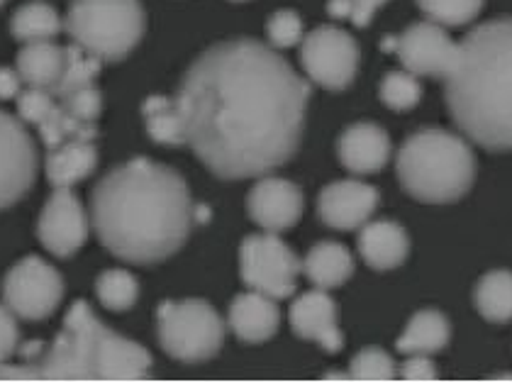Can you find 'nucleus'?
<instances>
[{"label":"nucleus","mask_w":512,"mask_h":383,"mask_svg":"<svg viewBox=\"0 0 512 383\" xmlns=\"http://www.w3.org/2000/svg\"><path fill=\"white\" fill-rule=\"evenodd\" d=\"M37 130H40V140L47 149L59 147V144L69 140H96L98 137V127L93 122L76 120L74 115L66 113L64 105L59 101L54 105L52 113L37 125Z\"/></svg>","instance_id":"cd10ccee"},{"label":"nucleus","mask_w":512,"mask_h":383,"mask_svg":"<svg viewBox=\"0 0 512 383\" xmlns=\"http://www.w3.org/2000/svg\"><path fill=\"white\" fill-rule=\"evenodd\" d=\"M400 379L403 381H434L437 369L427 354H410V359L400 366Z\"/></svg>","instance_id":"e433bc0d"},{"label":"nucleus","mask_w":512,"mask_h":383,"mask_svg":"<svg viewBox=\"0 0 512 383\" xmlns=\"http://www.w3.org/2000/svg\"><path fill=\"white\" fill-rule=\"evenodd\" d=\"M303 271L322 291L342 286L354 274V259L349 249L339 242H320L308 252Z\"/></svg>","instance_id":"4be33fe9"},{"label":"nucleus","mask_w":512,"mask_h":383,"mask_svg":"<svg viewBox=\"0 0 512 383\" xmlns=\"http://www.w3.org/2000/svg\"><path fill=\"white\" fill-rule=\"evenodd\" d=\"M37 235L47 252L54 257H71L88 240V215L71 188H54L52 196L44 203Z\"/></svg>","instance_id":"ddd939ff"},{"label":"nucleus","mask_w":512,"mask_h":383,"mask_svg":"<svg viewBox=\"0 0 512 383\" xmlns=\"http://www.w3.org/2000/svg\"><path fill=\"white\" fill-rule=\"evenodd\" d=\"M303 264L296 252L288 247L276 232L244 237L239 247V276L249 291H259L264 296L281 301L293 296L298 274Z\"/></svg>","instance_id":"6e6552de"},{"label":"nucleus","mask_w":512,"mask_h":383,"mask_svg":"<svg viewBox=\"0 0 512 383\" xmlns=\"http://www.w3.org/2000/svg\"><path fill=\"white\" fill-rule=\"evenodd\" d=\"M149 369L152 354L142 344L105 327L91 305L76 301L57 340L25 366L0 362V381H137Z\"/></svg>","instance_id":"20e7f679"},{"label":"nucleus","mask_w":512,"mask_h":383,"mask_svg":"<svg viewBox=\"0 0 512 383\" xmlns=\"http://www.w3.org/2000/svg\"><path fill=\"white\" fill-rule=\"evenodd\" d=\"M303 205V191L296 183L278 179V176L256 181L247 198L249 215L266 232L291 230L303 215Z\"/></svg>","instance_id":"2eb2a0df"},{"label":"nucleus","mask_w":512,"mask_h":383,"mask_svg":"<svg viewBox=\"0 0 512 383\" xmlns=\"http://www.w3.org/2000/svg\"><path fill=\"white\" fill-rule=\"evenodd\" d=\"M5 3V0H0V5H3Z\"/></svg>","instance_id":"c03bdc74"},{"label":"nucleus","mask_w":512,"mask_h":383,"mask_svg":"<svg viewBox=\"0 0 512 383\" xmlns=\"http://www.w3.org/2000/svg\"><path fill=\"white\" fill-rule=\"evenodd\" d=\"M337 157L352 174H376L391 159V140L374 122H356L339 137Z\"/></svg>","instance_id":"f3484780"},{"label":"nucleus","mask_w":512,"mask_h":383,"mask_svg":"<svg viewBox=\"0 0 512 383\" xmlns=\"http://www.w3.org/2000/svg\"><path fill=\"white\" fill-rule=\"evenodd\" d=\"M37 144L15 115L0 110V210L30 193L37 179Z\"/></svg>","instance_id":"f8f14e48"},{"label":"nucleus","mask_w":512,"mask_h":383,"mask_svg":"<svg viewBox=\"0 0 512 383\" xmlns=\"http://www.w3.org/2000/svg\"><path fill=\"white\" fill-rule=\"evenodd\" d=\"M91 220L100 244L122 262L159 264L188 240L191 191L171 166L135 157L93 188Z\"/></svg>","instance_id":"f03ea898"},{"label":"nucleus","mask_w":512,"mask_h":383,"mask_svg":"<svg viewBox=\"0 0 512 383\" xmlns=\"http://www.w3.org/2000/svg\"><path fill=\"white\" fill-rule=\"evenodd\" d=\"M20 347V327L18 318L8 310V305H0V362H8Z\"/></svg>","instance_id":"c9c22d12"},{"label":"nucleus","mask_w":512,"mask_h":383,"mask_svg":"<svg viewBox=\"0 0 512 383\" xmlns=\"http://www.w3.org/2000/svg\"><path fill=\"white\" fill-rule=\"evenodd\" d=\"M495 379H498V381H505V379L512 381V374H498V376H495Z\"/></svg>","instance_id":"79ce46f5"},{"label":"nucleus","mask_w":512,"mask_h":383,"mask_svg":"<svg viewBox=\"0 0 512 383\" xmlns=\"http://www.w3.org/2000/svg\"><path fill=\"white\" fill-rule=\"evenodd\" d=\"M417 8L437 25L461 27L478 18L483 0H417Z\"/></svg>","instance_id":"7c9ffc66"},{"label":"nucleus","mask_w":512,"mask_h":383,"mask_svg":"<svg viewBox=\"0 0 512 383\" xmlns=\"http://www.w3.org/2000/svg\"><path fill=\"white\" fill-rule=\"evenodd\" d=\"M232 3H244V0H232Z\"/></svg>","instance_id":"37998d69"},{"label":"nucleus","mask_w":512,"mask_h":383,"mask_svg":"<svg viewBox=\"0 0 512 383\" xmlns=\"http://www.w3.org/2000/svg\"><path fill=\"white\" fill-rule=\"evenodd\" d=\"M378 191L364 181H335L322 188L317 198V215L332 230H356L371 220L378 208Z\"/></svg>","instance_id":"4468645a"},{"label":"nucleus","mask_w":512,"mask_h":383,"mask_svg":"<svg viewBox=\"0 0 512 383\" xmlns=\"http://www.w3.org/2000/svg\"><path fill=\"white\" fill-rule=\"evenodd\" d=\"M378 93H381V101L386 108L395 110V113H405V110H413L420 103L422 86L410 71H391V74L383 76Z\"/></svg>","instance_id":"c756f323"},{"label":"nucleus","mask_w":512,"mask_h":383,"mask_svg":"<svg viewBox=\"0 0 512 383\" xmlns=\"http://www.w3.org/2000/svg\"><path fill=\"white\" fill-rule=\"evenodd\" d=\"M144 125H147L149 137L164 147H181L186 144V127L178 113V105L174 98L152 96L142 105Z\"/></svg>","instance_id":"393cba45"},{"label":"nucleus","mask_w":512,"mask_h":383,"mask_svg":"<svg viewBox=\"0 0 512 383\" xmlns=\"http://www.w3.org/2000/svg\"><path fill=\"white\" fill-rule=\"evenodd\" d=\"M325 379H335V381H352V379H349V374H339V371H327Z\"/></svg>","instance_id":"a19ab883"},{"label":"nucleus","mask_w":512,"mask_h":383,"mask_svg":"<svg viewBox=\"0 0 512 383\" xmlns=\"http://www.w3.org/2000/svg\"><path fill=\"white\" fill-rule=\"evenodd\" d=\"M64 20L59 18L57 10L44 0H30L22 8L15 10L13 20H10V32L18 42H42L54 40L59 35Z\"/></svg>","instance_id":"b1692460"},{"label":"nucleus","mask_w":512,"mask_h":383,"mask_svg":"<svg viewBox=\"0 0 512 383\" xmlns=\"http://www.w3.org/2000/svg\"><path fill=\"white\" fill-rule=\"evenodd\" d=\"M383 5H386V0H352V15H349V20L356 27H366L376 15V10L383 8Z\"/></svg>","instance_id":"4c0bfd02"},{"label":"nucleus","mask_w":512,"mask_h":383,"mask_svg":"<svg viewBox=\"0 0 512 383\" xmlns=\"http://www.w3.org/2000/svg\"><path fill=\"white\" fill-rule=\"evenodd\" d=\"M98 71H100V59L93 57V54H88L86 49L79 47V44H71V47H66L64 69H61L57 86H54L49 93L59 101V98L69 96V93L79 91V88L93 86Z\"/></svg>","instance_id":"bb28decb"},{"label":"nucleus","mask_w":512,"mask_h":383,"mask_svg":"<svg viewBox=\"0 0 512 383\" xmlns=\"http://www.w3.org/2000/svg\"><path fill=\"white\" fill-rule=\"evenodd\" d=\"M408 232L395 220H369L361 225L359 254L376 271H388L408 259Z\"/></svg>","instance_id":"6ab92c4d"},{"label":"nucleus","mask_w":512,"mask_h":383,"mask_svg":"<svg viewBox=\"0 0 512 383\" xmlns=\"http://www.w3.org/2000/svg\"><path fill=\"white\" fill-rule=\"evenodd\" d=\"M395 364L391 354L383 352L381 347H366L352 359L349 366V379L352 381H393Z\"/></svg>","instance_id":"2f4dec72"},{"label":"nucleus","mask_w":512,"mask_h":383,"mask_svg":"<svg viewBox=\"0 0 512 383\" xmlns=\"http://www.w3.org/2000/svg\"><path fill=\"white\" fill-rule=\"evenodd\" d=\"M96 296L103 303V308L113 313H125L139 298V283L130 271L125 269H108L98 276Z\"/></svg>","instance_id":"c85d7f7f"},{"label":"nucleus","mask_w":512,"mask_h":383,"mask_svg":"<svg viewBox=\"0 0 512 383\" xmlns=\"http://www.w3.org/2000/svg\"><path fill=\"white\" fill-rule=\"evenodd\" d=\"M59 103L64 105L66 113L74 115L76 120L93 122V125H96L100 110H103V96H100L96 83H93V86L79 88V91L69 93V96L59 98Z\"/></svg>","instance_id":"72a5a7b5"},{"label":"nucleus","mask_w":512,"mask_h":383,"mask_svg":"<svg viewBox=\"0 0 512 383\" xmlns=\"http://www.w3.org/2000/svg\"><path fill=\"white\" fill-rule=\"evenodd\" d=\"M98 149L93 140H69L47 149L44 174L52 188H71L96 171Z\"/></svg>","instance_id":"aec40b11"},{"label":"nucleus","mask_w":512,"mask_h":383,"mask_svg":"<svg viewBox=\"0 0 512 383\" xmlns=\"http://www.w3.org/2000/svg\"><path fill=\"white\" fill-rule=\"evenodd\" d=\"M291 327L300 340H313L327 352H339L344 347V337L337 327V303L322 288L293 301Z\"/></svg>","instance_id":"dca6fc26"},{"label":"nucleus","mask_w":512,"mask_h":383,"mask_svg":"<svg viewBox=\"0 0 512 383\" xmlns=\"http://www.w3.org/2000/svg\"><path fill=\"white\" fill-rule=\"evenodd\" d=\"M359 57L354 37L332 25L317 27L300 44V64L305 74L327 91H344L352 86Z\"/></svg>","instance_id":"9d476101"},{"label":"nucleus","mask_w":512,"mask_h":383,"mask_svg":"<svg viewBox=\"0 0 512 383\" xmlns=\"http://www.w3.org/2000/svg\"><path fill=\"white\" fill-rule=\"evenodd\" d=\"M478 313L488 323H510L512 320V271L498 269L488 271L478 281L476 293H473Z\"/></svg>","instance_id":"a878e982"},{"label":"nucleus","mask_w":512,"mask_h":383,"mask_svg":"<svg viewBox=\"0 0 512 383\" xmlns=\"http://www.w3.org/2000/svg\"><path fill=\"white\" fill-rule=\"evenodd\" d=\"M174 101L200 162L220 179L239 181L298 152L310 86L274 47L227 40L193 61Z\"/></svg>","instance_id":"f257e3e1"},{"label":"nucleus","mask_w":512,"mask_h":383,"mask_svg":"<svg viewBox=\"0 0 512 383\" xmlns=\"http://www.w3.org/2000/svg\"><path fill=\"white\" fill-rule=\"evenodd\" d=\"M383 52L398 54L405 71L415 76H432V79H447L454 71L459 59V44L447 35L442 25L427 20L415 22L400 37H386Z\"/></svg>","instance_id":"9b49d317"},{"label":"nucleus","mask_w":512,"mask_h":383,"mask_svg":"<svg viewBox=\"0 0 512 383\" xmlns=\"http://www.w3.org/2000/svg\"><path fill=\"white\" fill-rule=\"evenodd\" d=\"M400 186L420 203H454L471 188L476 176V157L461 137L447 130H420L400 147Z\"/></svg>","instance_id":"39448f33"},{"label":"nucleus","mask_w":512,"mask_h":383,"mask_svg":"<svg viewBox=\"0 0 512 383\" xmlns=\"http://www.w3.org/2000/svg\"><path fill=\"white\" fill-rule=\"evenodd\" d=\"M230 320L232 332L247 344H261L278 332L281 325V313H278V305L274 298L264 296L259 291H249L237 296L230 305Z\"/></svg>","instance_id":"a211bd4d"},{"label":"nucleus","mask_w":512,"mask_h":383,"mask_svg":"<svg viewBox=\"0 0 512 383\" xmlns=\"http://www.w3.org/2000/svg\"><path fill=\"white\" fill-rule=\"evenodd\" d=\"M327 13L335 20H349V15H352V0H327Z\"/></svg>","instance_id":"ea45409f"},{"label":"nucleus","mask_w":512,"mask_h":383,"mask_svg":"<svg viewBox=\"0 0 512 383\" xmlns=\"http://www.w3.org/2000/svg\"><path fill=\"white\" fill-rule=\"evenodd\" d=\"M449 337H452V325H449L447 315L430 308L413 315L395 347L408 357L410 354H434L447 347Z\"/></svg>","instance_id":"5701e85b"},{"label":"nucleus","mask_w":512,"mask_h":383,"mask_svg":"<svg viewBox=\"0 0 512 383\" xmlns=\"http://www.w3.org/2000/svg\"><path fill=\"white\" fill-rule=\"evenodd\" d=\"M64 57L66 49L52 40L27 42L15 59V71L20 74L22 83H27L30 88L52 91L57 86L61 69H64Z\"/></svg>","instance_id":"412c9836"},{"label":"nucleus","mask_w":512,"mask_h":383,"mask_svg":"<svg viewBox=\"0 0 512 383\" xmlns=\"http://www.w3.org/2000/svg\"><path fill=\"white\" fill-rule=\"evenodd\" d=\"M159 344L171 359L200 364L217 357L225 342V323L205 301H164L157 310Z\"/></svg>","instance_id":"0eeeda50"},{"label":"nucleus","mask_w":512,"mask_h":383,"mask_svg":"<svg viewBox=\"0 0 512 383\" xmlns=\"http://www.w3.org/2000/svg\"><path fill=\"white\" fill-rule=\"evenodd\" d=\"M22 79L15 69L0 66V101H15L20 96Z\"/></svg>","instance_id":"58836bf2"},{"label":"nucleus","mask_w":512,"mask_h":383,"mask_svg":"<svg viewBox=\"0 0 512 383\" xmlns=\"http://www.w3.org/2000/svg\"><path fill=\"white\" fill-rule=\"evenodd\" d=\"M64 298V281L52 264L37 254L20 259L3 279V303L20 320H47Z\"/></svg>","instance_id":"1a4fd4ad"},{"label":"nucleus","mask_w":512,"mask_h":383,"mask_svg":"<svg viewBox=\"0 0 512 383\" xmlns=\"http://www.w3.org/2000/svg\"><path fill=\"white\" fill-rule=\"evenodd\" d=\"M15 101H18L20 120L30 122V125H40V122L52 113L54 105H57V98L49 91H44V88H27V91H20V96L15 98Z\"/></svg>","instance_id":"f704fd0d"},{"label":"nucleus","mask_w":512,"mask_h":383,"mask_svg":"<svg viewBox=\"0 0 512 383\" xmlns=\"http://www.w3.org/2000/svg\"><path fill=\"white\" fill-rule=\"evenodd\" d=\"M64 25L74 44L115 64L142 40L147 18L139 0H71Z\"/></svg>","instance_id":"423d86ee"},{"label":"nucleus","mask_w":512,"mask_h":383,"mask_svg":"<svg viewBox=\"0 0 512 383\" xmlns=\"http://www.w3.org/2000/svg\"><path fill=\"white\" fill-rule=\"evenodd\" d=\"M444 81L459 130L491 152H512V18L473 27Z\"/></svg>","instance_id":"7ed1b4c3"},{"label":"nucleus","mask_w":512,"mask_h":383,"mask_svg":"<svg viewBox=\"0 0 512 383\" xmlns=\"http://www.w3.org/2000/svg\"><path fill=\"white\" fill-rule=\"evenodd\" d=\"M266 35H269L271 47H293V44L303 42V20H300V15L293 13V10H278V13L269 18Z\"/></svg>","instance_id":"473e14b6"}]
</instances>
